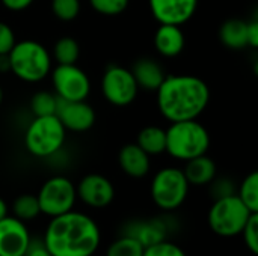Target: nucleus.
I'll use <instances>...</instances> for the list:
<instances>
[{
  "label": "nucleus",
  "instance_id": "nucleus-35",
  "mask_svg": "<svg viewBox=\"0 0 258 256\" xmlns=\"http://www.w3.org/2000/svg\"><path fill=\"white\" fill-rule=\"evenodd\" d=\"M0 2H2V5H3L6 9L18 12V11L27 9L35 0H0Z\"/></svg>",
  "mask_w": 258,
  "mask_h": 256
},
{
  "label": "nucleus",
  "instance_id": "nucleus-32",
  "mask_svg": "<svg viewBox=\"0 0 258 256\" xmlns=\"http://www.w3.org/2000/svg\"><path fill=\"white\" fill-rule=\"evenodd\" d=\"M15 42H17V38L11 26L8 23L0 21V56L9 54Z\"/></svg>",
  "mask_w": 258,
  "mask_h": 256
},
{
  "label": "nucleus",
  "instance_id": "nucleus-17",
  "mask_svg": "<svg viewBox=\"0 0 258 256\" xmlns=\"http://www.w3.org/2000/svg\"><path fill=\"white\" fill-rule=\"evenodd\" d=\"M186 45V38L180 26L160 24L154 35V47L159 54L165 57L178 56Z\"/></svg>",
  "mask_w": 258,
  "mask_h": 256
},
{
  "label": "nucleus",
  "instance_id": "nucleus-11",
  "mask_svg": "<svg viewBox=\"0 0 258 256\" xmlns=\"http://www.w3.org/2000/svg\"><path fill=\"white\" fill-rule=\"evenodd\" d=\"M77 198L91 208H104L115 198V187L106 177L100 174L85 175L76 187Z\"/></svg>",
  "mask_w": 258,
  "mask_h": 256
},
{
  "label": "nucleus",
  "instance_id": "nucleus-3",
  "mask_svg": "<svg viewBox=\"0 0 258 256\" xmlns=\"http://www.w3.org/2000/svg\"><path fill=\"white\" fill-rule=\"evenodd\" d=\"M11 72L23 81L38 83L51 71V54L32 39L17 41L8 54Z\"/></svg>",
  "mask_w": 258,
  "mask_h": 256
},
{
  "label": "nucleus",
  "instance_id": "nucleus-9",
  "mask_svg": "<svg viewBox=\"0 0 258 256\" xmlns=\"http://www.w3.org/2000/svg\"><path fill=\"white\" fill-rule=\"evenodd\" d=\"M101 91L107 103L124 107L136 100L139 88L130 69L119 65H110L103 74Z\"/></svg>",
  "mask_w": 258,
  "mask_h": 256
},
{
  "label": "nucleus",
  "instance_id": "nucleus-12",
  "mask_svg": "<svg viewBox=\"0 0 258 256\" xmlns=\"http://www.w3.org/2000/svg\"><path fill=\"white\" fill-rule=\"evenodd\" d=\"M54 115L62 122L65 130L74 133L88 131L95 124V112L92 106L86 103V100L67 101L57 97V107Z\"/></svg>",
  "mask_w": 258,
  "mask_h": 256
},
{
  "label": "nucleus",
  "instance_id": "nucleus-24",
  "mask_svg": "<svg viewBox=\"0 0 258 256\" xmlns=\"http://www.w3.org/2000/svg\"><path fill=\"white\" fill-rule=\"evenodd\" d=\"M239 199L249 208V211L258 213V174H249L240 184L237 192Z\"/></svg>",
  "mask_w": 258,
  "mask_h": 256
},
{
  "label": "nucleus",
  "instance_id": "nucleus-19",
  "mask_svg": "<svg viewBox=\"0 0 258 256\" xmlns=\"http://www.w3.org/2000/svg\"><path fill=\"white\" fill-rule=\"evenodd\" d=\"M189 186H209L216 178V164L206 154L186 161L183 169Z\"/></svg>",
  "mask_w": 258,
  "mask_h": 256
},
{
  "label": "nucleus",
  "instance_id": "nucleus-18",
  "mask_svg": "<svg viewBox=\"0 0 258 256\" xmlns=\"http://www.w3.org/2000/svg\"><path fill=\"white\" fill-rule=\"evenodd\" d=\"M130 71L138 83V88L145 89V91L156 92L166 77L162 65L150 57H142L136 60Z\"/></svg>",
  "mask_w": 258,
  "mask_h": 256
},
{
  "label": "nucleus",
  "instance_id": "nucleus-34",
  "mask_svg": "<svg viewBox=\"0 0 258 256\" xmlns=\"http://www.w3.org/2000/svg\"><path fill=\"white\" fill-rule=\"evenodd\" d=\"M246 39L248 47L257 48L258 47V20L246 21Z\"/></svg>",
  "mask_w": 258,
  "mask_h": 256
},
{
  "label": "nucleus",
  "instance_id": "nucleus-36",
  "mask_svg": "<svg viewBox=\"0 0 258 256\" xmlns=\"http://www.w3.org/2000/svg\"><path fill=\"white\" fill-rule=\"evenodd\" d=\"M11 71L9 69V59H8V54H3L0 56V71Z\"/></svg>",
  "mask_w": 258,
  "mask_h": 256
},
{
  "label": "nucleus",
  "instance_id": "nucleus-38",
  "mask_svg": "<svg viewBox=\"0 0 258 256\" xmlns=\"http://www.w3.org/2000/svg\"><path fill=\"white\" fill-rule=\"evenodd\" d=\"M2 101H3V89L0 86V104H2Z\"/></svg>",
  "mask_w": 258,
  "mask_h": 256
},
{
  "label": "nucleus",
  "instance_id": "nucleus-22",
  "mask_svg": "<svg viewBox=\"0 0 258 256\" xmlns=\"http://www.w3.org/2000/svg\"><path fill=\"white\" fill-rule=\"evenodd\" d=\"M53 57L57 65H73L77 63L80 57V45L71 36H62L56 41L53 47Z\"/></svg>",
  "mask_w": 258,
  "mask_h": 256
},
{
  "label": "nucleus",
  "instance_id": "nucleus-27",
  "mask_svg": "<svg viewBox=\"0 0 258 256\" xmlns=\"http://www.w3.org/2000/svg\"><path fill=\"white\" fill-rule=\"evenodd\" d=\"M51 11L60 21H73L80 14V0H51Z\"/></svg>",
  "mask_w": 258,
  "mask_h": 256
},
{
  "label": "nucleus",
  "instance_id": "nucleus-26",
  "mask_svg": "<svg viewBox=\"0 0 258 256\" xmlns=\"http://www.w3.org/2000/svg\"><path fill=\"white\" fill-rule=\"evenodd\" d=\"M144 255V246L130 237L121 235L118 237L109 247L106 256H142Z\"/></svg>",
  "mask_w": 258,
  "mask_h": 256
},
{
  "label": "nucleus",
  "instance_id": "nucleus-30",
  "mask_svg": "<svg viewBox=\"0 0 258 256\" xmlns=\"http://www.w3.org/2000/svg\"><path fill=\"white\" fill-rule=\"evenodd\" d=\"M243 235V241L246 247L254 253H258V213H252L251 217L248 219L243 231L240 232Z\"/></svg>",
  "mask_w": 258,
  "mask_h": 256
},
{
  "label": "nucleus",
  "instance_id": "nucleus-1",
  "mask_svg": "<svg viewBox=\"0 0 258 256\" xmlns=\"http://www.w3.org/2000/svg\"><path fill=\"white\" fill-rule=\"evenodd\" d=\"M42 240L51 256H92L101 234L92 217L71 210L51 217Z\"/></svg>",
  "mask_w": 258,
  "mask_h": 256
},
{
  "label": "nucleus",
  "instance_id": "nucleus-15",
  "mask_svg": "<svg viewBox=\"0 0 258 256\" xmlns=\"http://www.w3.org/2000/svg\"><path fill=\"white\" fill-rule=\"evenodd\" d=\"M169 223L162 219H150V220H130L122 225L121 228V235L130 237L138 240L144 247L153 246L159 241L166 240L169 234Z\"/></svg>",
  "mask_w": 258,
  "mask_h": 256
},
{
  "label": "nucleus",
  "instance_id": "nucleus-28",
  "mask_svg": "<svg viewBox=\"0 0 258 256\" xmlns=\"http://www.w3.org/2000/svg\"><path fill=\"white\" fill-rule=\"evenodd\" d=\"M128 2L130 0H89L94 11L107 17H115L122 14L127 9Z\"/></svg>",
  "mask_w": 258,
  "mask_h": 256
},
{
  "label": "nucleus",
  "instance_id": "nucleus-33",
  "mask_svg": "<svg viewBox=\"0 0 258 256\" xmlns=\"http://www.w3.org/2000/svg\"><path fill=\"white\" fill-rule=\"evenodd\" d=\"M24 256H51L48 249L45 247L44 244V240H32L30 238V243L26 249V253Z\"/></svg>",
  "mask_w": 258,
  "mask_h": 256
},
{
  "label": "nucleus",
  "instance_id": "nucleus-31",
  "mask_svg": "<svg viewBox=\"0 0 258 256\" xmlns=\"http://www.w3.org/2000/svg\"><path fill=\"white\" fill-rule=\"evenodd\" d=\"M209 186H210V193H212L215 201L236 195V187H234L233 181L228 178H218V180L215 178Z\"/></svg>",
  "mask_w": 258,
  "mask_h": 256
},
{
  "label": "nucleus",
  "instance_id": "nucleus-13",
  "mask_svg": "<svg viewBox=\"0 0 258 256\" xmlns=\"http://www.w3.org/2000/svg\"><path fill=\"white\" fill-rule=\"evenodd\" d=\"M30 234L24 222L14 216L0 220V256H24Z\"/></svg>",
  "mask_w": 258,
  "mask_h": 256
},
{
  "label": "nucleus",
  "instance_id": "nucleus-6",
  "mask_svg": "<svg viewBox=\"0 0 258 256\" xmlns=\"http://www.w3.org/2000/svg\"><path fill=\"white\" fill-rule=\"evenodd\" d=\"M252 211L239 199L237 195L216 199L209 210V226L221 237L239 235Z\"/></svg>",
  "mask_w": 258,
  "mask_h": 256
},
{
  "label": "nucleus",
  "instance_id": "nucleus-16",
  "mask_svg": "<svg viewBox=\"0 0 258 256\" xmlns=\"http://www.w3.org/2000/svg\"><path fill=\"white\" fill-rule=\"evenodd\" d=\"M118 163L121 170L132 178H144L151 167L150 155L138 146V143H127L119 149Z\"/></svg>",
  "mask_w": 258,
  "mask_h": 256
},
{
  "label": "nucleus",
  "instance_id": "nucleus-20",
  "mask_svg": "<svg viewBox=\"0 0 258 256\" xmlns=\"http://www.w3.org/2000/svg\"><path fill=\"white\" fill-rule=\"evenodd\" d=\"M219 39L230 50L246 48V21L240 18H230L224 21L219 27Z\"/></svg>",
  "mask_w": 258,
  "mask_h": 256
},
{
  "label": "nucleus",
  "instance_id": "nucleus-8",
  "mask_svg": "<svg viewBox=\"0 0 258 256\" xmlns=\"http://www.w3.org/2000/svg\"><path fill=\"white\" fill-rule=\"evenodd\" d=\"M36 198L41 213L48 217H56L73 210L77 192L71 180L65 177H51L42 184Z\"/></svg>",
  "mask_w": 258,
  "mask_h": 256
},
{
  "label": "nucleus",
  "instance_id": "nucleus-25",
  "mask_svg": "<svg viewBox=\"0 0 258 256\" xmlns=\"http://www.w3.org/2000/svg\"><path fill=\"white\" fill-rule=\"evenodd\" d=\"M57 97L56 94L39 91L30 100V110L35 116H51L56 113Z\"/></svg>",
  "mask_w": 258,
  "mask_h": 256
},
{
  "label": "nucleus",
  "instance_id": "nucleus-5",
  "mask_svg": "<svg viewBox=\"0 0 258 256\" xmlns=\"http://www.w3.org/2000/svg\"><path fill=\"white\" fill-rule=\"evenodd\" d=\"M65 137L67 130L56 115L35 116L24 133V146L33 157L48 158L62 149Z\"/></svg>",
  "mask_w": 258,
  "mask_h": 256
},
{
  "label": "nucleus",
  "instance_id": "nucleus-23",
  "mask_svg": "<svg viewBox=\"0 0 258 256\" xmlns=\"http://www.w3.org/2000/svg\"><path fill=\"white\" fill-rule=\"evenodd\" d=\"M12 213L14 217L20 219L21 222L33 220L41 214L39 202L35 195H20L14 202H12Z\"/></svg>",
  "mask_w": 258,
  "mask_h": 256
},
{
  "label": "nucleus",
  "instance_id": "nucleus-4",
  "mask_svg": "<svg viewBox=\"0 0 258 256\" xmlns=\"http://www.w3.org/2000/svg\"><path fill=\"white\" fill-rule=\"evenodd\" d=\"M210 148V134L197 119L172 122L166 130V152L181 161L203 155Z\"/></svg>",
  "mask_w": 258,
  "mask_h": 256
},
{
  "label": "nucleus",
  "instance_id": "nucleus-14",
  "mask_svg": "<svg viewBox=\"0 0 258 256\" xmlns=\"http://www.w3.org/2000/svg\"><path fill=\"white\" fill-rule=\"evenodd\" d=\"M153 17L160 24L181 26L197 12L198 0H148Z\"/></svg>",
  "mask_w": 258,
  "mask_h": 256
},
{
  "label": "nucleus",
  "instance_id": "nucleus-2",
  "mask_svg": "<svg viewBox=\"0 0 258 256\" xmlns=\"http://www.w3.org/2000/svg\"><path fill=\"white\" fill-rule=\"evenodd\" d=\"M157 92V107L171 122L197 119L210 101L207 83L190 74L166 75Z\"/></svg>",
  "mask_w": 258,
  "mask_h": 256
},
{
  "label": "nucleus",
  "instance_id": "nucleus-10",
  "mask_svg": "<svg viewBox=\"0 0 258 256\" xmlns=\"http://www.w3.org/2000/svg\"><path fill=\"white\" fill-rule=\"evenodd\" d=\"M51 81L56 97L67 101H83L91 92V80L77 63L57 65L51 72Z\"/></svg>",
  "mask_w": 258,
  "mask_h": 256
},
{
  "label": "nucleus",
  "instance_id": "nucleus-37",
  "mask_svg": "<svg viewBox=\"0 0 258 256\" xmlns=\"http://www.w3.org/2000/svg\"><path fill=\"white\" fill-rule=\"evenodd\" d=\"M8 216V205H6V202L0 198V220L3 219V217H6Z\"/></svg>",
  "mask_w": 258,
  "mask_h": 256
},
{
  "label": "nucleus",
  "instance_id": "nucleus-7",
  "mask_svg": "<svg viewBox=\"0 0 258 256\" xmlns=\"http://www.w3.org/2000/svg\"><path fill=\"white\" fill-rule=\"evenodd\" d=\"M189 187L183 169L163 167L151 181V198L160 210L174 211L186 201Z\"/></svg>",
  "mask_w": 258,
  "mask_h": 256
},
{
  "label": "nucleus",
  "instance_id": "nucleus-29",
  "mask_svg": "<svg viewBox=\"0 0 258 256\" xmlns=\"http://www.w3.org/2000/svg\"><path fill=\"white\" fill-rule=\"evenodd\" d=\"M142 256H186V253L180 246H177L168 240H163L153 246L144 247Z\"/></svg>",
  "mask_w": 258,
  "mask_h": 256
},
{
  "label": "nucleus",
  "instance_id": "nucleus-21",
  "mask_svg": "<svg viewBox=\"0 0 258 256\" xmlns=\"http://www.w3.org/2000/svg\"><path fill=\"white\" fill-rule=\"evenodd\" d=\"M136 143L150 157L166 152V130L157 125H148L139 131Z\"/></svg>",
  "mask_w": 258,
  "mask_h": 256
}]
</instances>
